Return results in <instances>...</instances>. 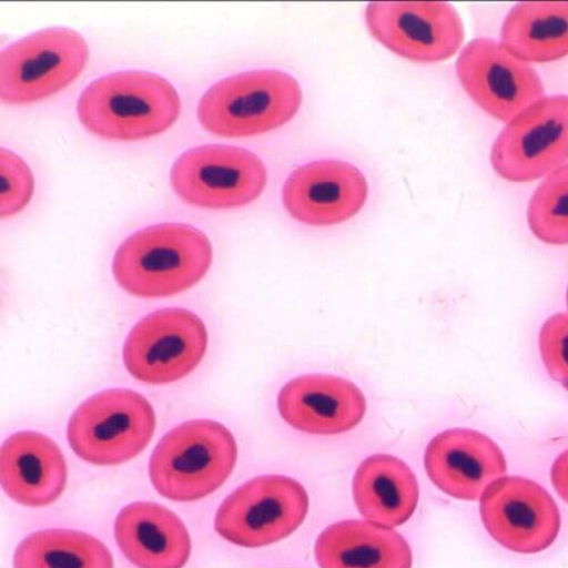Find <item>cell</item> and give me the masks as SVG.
<instances>
[{
    "label": "cell",
    "instance_id": "6da1fadb",
    "mask_svg": "<svg viewBox=\"0 0 568 568\" xmlns=\"http://www.w3.org/2000/svg\"><path fill=\"white\" fill-rule=\"evenodd\" d=\"M213 263V247L200 229L161 223L131 234L116 251L113 274L120 286L141 298H163L195 286Z\"/></svg>",
    "mask_w": 568,
    "mask_h": 568
},
{
    "label": "cell",
    "instance_id": "7a4b0ae2",
    "mask_svg": "<svg viewBox=\"0 0 568 568\" xmlns=\"http://www.w3.org/2000/svg\"><path fill=\"white\" fill-rule=\"evenodd\" d=\"M78 116L99 136L131 141L158 135L174 124L181 100L165 78L148 71H120L101 77L81 92Z\"/></svg>",
    "mask_w": 568,
    "mask_h": 568
},
{
    "label": "cell",
    "instance_id": "3957f363",
    "mask_svg": "<svg viewBox=\"0 0 568 568\" xmlns=\"http://www.w3.org/2000/svg\"><path fill=\"white\" fill-rule=\"evenodd\" d=\"M239 462V445L223 424L184 422L168 433L150 462L156 491L179 503L201 500L216 491Z\"/></svg>",
    "mask_w": 568,
    "mask_h": 568
},
{
    "label": "cell",
    "instance_id": "277c9868",
    "mask_svg": "<svg viewBox=\"0 0 568 568\" xmlns=\"http://www.w3.org/2000/svg\"><path fill=\"white\" fill-rule=\"evenodd\" d=\"M303 90L291 74L255 70L227 77L203 94L197 116L204 129L229 138L275 130L295 118Z\"/></svg>",
    "mask_w": 568,
    "mask_h": 568
},
{
    "label": "cell",
    "instance_id": "5b68a950",
    "mask_svg": "<svg viewBox=\"0 0 568 568\" xmlns=\"http://www.w3.org/2000/svg\"><path fill=\"white\" fill-rule=\"evenodd\" d=\"M156 415L152 404L130 389L91 396L72 414L68 440L84 462L112 466L136 457L152 440Z\"/></svg>",
    "mask_w": 568,
    "mask_h": 568
},
{
    "label": "cell",
    "instance_id": "8992f818",
    "mask_svg": "<svg viewBox=\"0 0 568 568\" xmlns=\"http://www.w3.org/2000/svg\"><path fill=\"white\" fill-rule=\"evenodd\" d=\"M85 39L69 28L31 33L0 55V94L14 105L34 103L70 84L88 62Z\"/></svg>",
    "mask_w": 568,
    "mask_h": 568
},
{
    "label": "cell",
    "instance_id": "52a82bcc",
    "mask_svg": "<svg viewBox=\"0 0 568 568\" xmlns=\"http://www.w3.org/2000/svg\"><path fill=\"white\" fill-rule=\"evenodd\" d=\"M308 509V494L295 479L258 477L234 490L222 503L215 516V530L233 545L265 547L297 531Z\"/></svg>",
    "mask_w": 568,
    "mask_h": 568
},
{
    "label": "cell",
    "instance_id": "ba28073f",
    "mask_svg": "<svg viewBox=\"0 0 568 568\" xmlns=\"http://www.w3.org/2000/svg\"><path fill=\"white\" fill-rule=\"evenodd\" d=\"M207 328L195 313L166 308L138 322L123 347L128 372L141 383L168 385L191 374L203 361Z\"/></svg>",
    "mask_w": 568,
    "mask_h": 568
},
{
    "label": "cell",
    "instance_id": "9c48e42d",
    "mask_svg": "<svg viewBox=\"0 0 568 568\" xmlns=\"http://www.w3.org/2000/svg\"><path fill=\"white\" fill-rule=\"evenodd\" d=\"M170 180L185 203L225 210L256 201L267 183V170L247 150L203 145L185 151L174 161Z\"/></svg>",
    "mask_w": 568,
    "mask_h": 568
},
{
    "label": "cell",
    "instance_id": "30bf717a",
    "mask_svg": "<svg viewBox=\"0 0 568 568\" xmlns=\"http://www.w3.org/2000/svg\"><path fill=\"white\" fill-rule=\"evenodd\" d=\"M490 160L511 182H530L561 168L568 161V97L542 99L509 121Z\"/></svg>",
    "mask_w": 568,
    "mask_h": 568
},
{
    "label": "cell",
    "instance_id": "8fae6325",
    "mask_svg": "<svg viewBox=\"0 0 568 568\" xmlns=\"http://www.w3.org/2000/svg\"><path fill=\"white\" fill-rule=\"evenodd\" d=\"M456 72L468 97L503 122L511 121L545 99V87L538 72L491 39L479 38L466 44Z\"/></svg>",
    "mask_w": 568,
    "mask_h": 568
},
{
    "label": "cell",
    "instance_id": "7c38bea8",
    "mask_svg": "<svg viewBox=\"0 0 568 568\" xmlns=\"http://www.w3.org/2000/svg\"><path fill=\"white\" fill-rule=\"evenodd\" d=\"M365 19L378 42L415 62L446 61L465 38L458 12L443 2H375L366 8Z\"/></svg>",
    "mask_w": 568,
    "mask_h": 568
},
{
    "label": "cell",
    "instance_id": "4fadbf2b",
    "mask_svg": "<svg viewBox=\"0 0 568 568\" xmlns=\"http://www.w3.org/2000/svg\"><path fill=\"white\" fill-rule=\"evenodd\" d=\"M483 524L490 537L518 554H538L554 545L561 528L558 506L537 483L500 478L480 499Z\"/></svg>",
    "mask_w": 568,
    "mask_h": 568
},
{
    "label": "cell",
    "instance_id": "5bb4252c",
    "mask_svg": "<svg viewBox=\"0 0 568 568\" xmlns=\"http://www.w3.org/2000/svg\"><path fill=\"white\" fill-rule=\"evenodd\" d=\"M368 197V183L355 165L322 160L295 170L282 191L284 209L297 221L328 226L354 217Z\"/></svg>",
    "mask_w": 568,
    "mask_h": 568
},
{
    "label": "cell",
    "instance_id": "9a60e30c",
    "mask_svg": "<svg viewBox=\"0 0 568 568\" xmlns=\"http://www.w3.org/2000/svg\"><path fill=\"white\" fill-rule=\"evenodd\" d=\"M424 466L434 485L446 495L467 501L481 499L488 487L507 473L499 446L470 429H450L426 447Z\"/></svg>",
    "mask_w": 568,
    "mask_h": 568
},
{
    "label": "cell",
    "instance_id": "2e32d148",
    "mask_svg": "<svg viewBox=\"0 0 568 568\" xmlns=\"http://www.w3.org/2000/svg\"><path fill=\"white\" fill-rule=\"evenodd\" d=\"M277 409L298 432L335 436L359 425L367 403L363 392L344 377L307 374L293 378L280 390Z\"/></svg>",
    "mask_w": 568,
    "mask_h": 568
},
{
    "label": "cell",
    "instance_id": "e0dca14e",
    "mask_svg": "<svg viewBox=\"0 0 568 568\" xmlns=\"http://www.w3.org/2000/svg\"><path fill=\"white\" fill-rule=\"evenodd\" d=\"M0 480L18 504L49 506L65 490L67 460L51 438L34 432L18 433L7 439L0 452Z\"/></svg>",
    "mask_w": 568,
    "mask_h": 568
},
{
    "label": "cell",
    "instance_id": "ac0fdd59",
    "mask_svg": "<svg viewBox=\"0 0 568 568\" xmlns=\"http://www.w3.org/2000/svg\"><path fill=\"white\" fill-rule=\"evenodd\" d=\"M116 542L138 568H183L192 554V539L182 519L150 501L125 506L114 525Z\"/></svg>",
    "mask_w": 568,
    "mask_h": 568
},
{
    "label": "cell",
    "instance_id": "d6986e66",
    "mask_svg": "<svg viewBox=\"0 0 568 568\" xmlns=\"http://www.w3.org/2000/svg\"><path fill=\"white\" fill-rule=\"evenodd\" d=\"M320 568H412L406 539L369 520L348 519L327 527L315 544Z\"/></svg>",
    "mask_w": 568,
    "mask_h": 568
},
{
    "label": "cell",
    "instance_id": "ffe728a7",
    "mask_svg": "<svg viewBox=\"0 0 568 568\" xmlns=\"http://www.w3.org/2000/svg\"><path fill=\"white\" fill-rule=\"evenodd\" d=\"M353 496L357 509L369 523L395 528L414 515L419 486L405 462L393 455L376 454L357 467Z\"/></svg>",
    "mask_w": 568,
    "mask_h": 568
},
{
    "label": "cell",
    "instance_id": "44dd1931",
    "mask_svg": "<svg viewBox=\"0 0 568 568\" xmlns=\"http://www.w3.org/2000/svg\"><path fill=\"white\" fill-rule=\"evenodd\" d=\"M501 44L525 62L547 63L568 55V2L516 6L501 28Z\"/></svg>",
    "mask_w": 568,
    "mask_h": 568
},
{
    "label": "cell",
    "instance_id": "7402d4cb",
    "mask_svg": "<svg viewBox=\"0 0 568 568\" xmlns=\"http://www.w3.org/2000/svg\"><path fill=\"white\" fill-rule=\"evenodd\" d=\"M14 568H114L109 548L97 537L73 530H42L17 548Z\"/></svg>",
    "mask_w": 568,
    "mask_h": 568
},
{
    "label": "cell",
    "instance_id": "603a6c76",
    "mask_svg": "<svg viewBox=\"0 0 568 568\" xmlns=\"http://www.w3.org/2000/svg\"><path fill=\"white\" fill-rule=\"evenodd\" d=\"M528 223L542 243L568 245V164L538 186L529 204Z\"/></svg>",
    "mask_w": 568,
    "mask_h": 568
},
{
    "label": "cell",
    "instance_id": "cb8c5ba5",
    "mask_svg": "<svg viewBox=\"0 0 568 568\" xmlns=\"http://www.w3.org/2000/svg\"><path fill=\"white\" fill-rule=\"evenodd\" d=\"M0 173H2V196L0 212L11 216L21 212L33 195L34 179L30 166L18 154L2 150L0 153Z\"/></svg>",
    "mask_w": 568,
    "mask_h": 568
},
{
    "label": "cell",
    "instance_id": "d4e9b609",
    "mask_svg": "<svg viewBox=\"0 0 568 568\" xmlns=\"http://www.w3.org/2000/svg\"><path fill=\"white\" fill-rule=\"evenodd\" d=\"M539 349L548 374L568 392V315L558 313L544 323Z\"/></svg>",
    "mask_w": 568,
    "mask_h": 568
},
{
    "label": "cell",
    "instance_id": "484cf974",
    "mask_svg": "<svg viewBox=\"0 0 568 568\" xmlns=\"http://www.w3.org/2000/svg\"><path fill=\"white\" fill-rule=\"evenodd\" d=\"M550 478L556 493L568 504V449L555 459Z\"/></svg>",
    "mask_w": 568,
    "mask_h": 568
},
{
    "label": "cell",
    "instance_id": "4316f807",
    "mask_svg": "<svg viewBox=\"0 0 568 568\" xmlns=\"http://www.w3.org/2000/svg\"><path fill=\"white\" fill-rule=\"evenodd\" d=\"M566 303H567V308H568V287H567V292H566Z\"/></svg>",
    "mask_w": 568,
    "mask_h": 568
}]
</instances>
